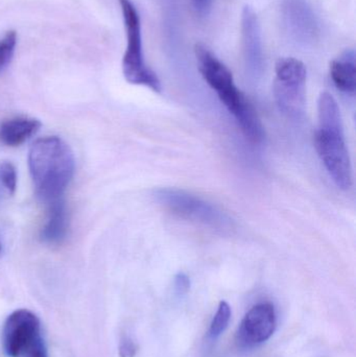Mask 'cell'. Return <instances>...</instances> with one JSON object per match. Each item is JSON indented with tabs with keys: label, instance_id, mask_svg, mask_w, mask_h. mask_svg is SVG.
<instances>
[{
	"label": "cell",
	"instance_id": "cell-1",
	"mask_svg": "<svg viewBox=\"0 0 356 357\" xmlns=\"http://www.w3.org/2000/svg\"><path fill=\"white\" fill-rule=\"evenodd\" d=\"M29 167L36 195L50 204L62 199L75 175V161L68 144L56 136L40 138L29 153Z\"/></svg>",
	"mask_w": 356,
	"mask_h": 357
},
{
	"label": "cell",
	"instance_id": "cell-2",
	"mask_svg": "<svg viewBox=\"0 0 356 357\" xmlns=\"http://www.w3.org/2000/svg\"><path fill=\"white\" fill-rule=\"evenodd\" d=\"M194 54L201 75L233 115L244 135L253 144H261L265 137L261 119L246 96L236 87L231 71L205 44L196 43Z\"/></svg>",
	"mask_w": 356,
	"mask_h": 357
},
{
	"label": "cell",
	"instance_id": "cell-3",
	"mask_svg": "<svg viewBox=\"0 0 356 357\" xmlns=\"http://www.w3.org/2000/svg\"><path fill=\"white\" fill-rule=\"evenodd\" d=\"M319 127L315 146L322 163L336 186L348 190L353 184V167L345 142L342 116L336 98L323 92L318 100Z\"/></svg>",
	"mask_w": 356,
	"mask_h": 357
},
{
	"label": "cell",
	"instance_id": "cell-4",
	"mask_svg": "<svg viewBox=\"0 0 356 357\" xmlns=\"http://www.w3.org/2000/svg\"><path fill=\"white\" fill-rule=\"evenodd\" d=\"M118 2L127 36V48L123 58V77L130 84L144 86L160 93L162 89L160 79L144 61L141 22L137 8L131 0H118Z\"/></svg>",
	"mask_w": 356,
	"mask_h": 357
},
{
	"label": "cell",
	"instance_id": "cell-5",
	"mask_svg": "<svg viewBox=\"0 0 356 357\" xmlns=\"http://www.w3.org/2000/svg\"><path fill=\"white\" fill-rule=\"evenodd\" d=\"M155 199L164 209L183 220L208 227L217 232H227L233 228L231 218L217 206L177 188H159Z\"/></svg>",
	"mask_w": 356,
	"mask_h": 357
},
{
	"label": "cell",
	"instance_id": "cell-6",
	"mask_svg": "<svg viewBox=\"0 0 356 357\" xmlns=\"http://www.w3.org/2000/svg\"><path fill=\"white\" fill-rule=\"evenodd\" d=\"M275 75L276 104L286 117L298 121L307 106V67L298 59L280 58L276 62Z\"/></svg>",
	"mask_w": 356,
	"mask_h": 357
},
{
	"label": "cell",
	"instance_id": "cell-7",
	"mask_svg": "<svg viewBox=\"0 0 356 357\" xmlns=\"http://www.w3.org/2000/svg\"><path fill=\"white\" fill-rule=\"evenodd\" d=\"M39 339L40 320L31 310H15L6 319L2 329V344L6 356L19 357L26 354Z\"/></svg>",
	"mask_w": 356,
	"mask_h": 357
},
{
	"label": "cell",
	"instance_id": "cell-8",
	"mask_svg": "<svg viewBox=\"0 0 356 357\" xmlns=\"http://www.w3.org/2000/svg\"><path fill=\"white\" fill-rule=\"evenodd\" d=\"M277 318L271 303L253 306L242 320L240 329V341L247 346L265 343L275 333Z\"/></svg>",
	"mask_w": 356,
	"mask_h": 357
},
{
	"label": "cell",
	"instance_id": "cell-9",
	"mask_svg": "<svg viewBox=\"0 0 356 357\" xmlns=\"http://www.w3.org/2000/svg\"><path fill=\"white\" fill-rule=\"evenodd\" d=\"M282 18L291 35L298 41H314L319 33L317 18L307 0H284Z\"/></svg>",
	"mask_w": 356,
	"mask_h": 357
},
{
	"label": "cell",
	"instance_id": "cell-10",
	"mask_svg": "<svg viewBox=\"0 0 356 357\" xmlns=\"http://www.w3.org/2000/svg\"><path fill=\"white\" fill-rule=\"evenodd\" d=\"M242 40L247 69L257 77L263 67V40L258 17L251 6H245L242 10Z\"/></svg>",
	"mask_w": 356,
	"mask_h": 357
},
{
	"label": "cell",
	"instance_id": "cell-11",
	"mask_svg": "<svg viewBox=\"0 0 356 357\" xmlns=\"http://www.w3.org/2000/svg\"><path fill=\"white\" fill-rule=\"evenodd\" d=\"M69 228L68 212L62 199L48 204L47 220L40 238L47 245H60L66 238Z\"/></svg>",
	"mask_w": 356,
	"mask_h": 357
},
{
	"label": "cell",
	"instance_id": "cell-12",
	"mask_svg": "<svg viewBox=\"0 0 356 357\" xmlns=\"http://www.w3.org/2000/svg\"><path fill=\"white\" fill-rule=\"evenodd\" d=\"M42 123L31 117H14L0 125V142L8 146H21L39 132Z\"/></svg>",
	"mask_w": 356,
	"mask_h": 357
},
{
	"label": "cell",
	"instance_id": "cell-13",
	"mask_svg": "<svg viewBox=\"0 0 356 357\" xmlns=\"http://www.w3.org/2000/svg\"><path fill=\"white\" fill-rule=\"evenodd\" d=\"M330 77L343 93L355 96L356 90L355 52L347 50L330 63Z\"/></svg>",
	"mask_w": 356,
	"mask_h": 357
},
{
	"label": "cell",
	"instance_id": "cell-14",
	"mask_svg": "<svg viewBox=\"0 0 356 357\" xmlns=\"http://www.w3.org/2000/svg\"><path fill=\"white\" fill-rule=\"evenodd\" d=\"M230 318H231V308L227 302L222 301L209 329V335L211 339H217L226 331L229 324Z\"/></svg>",
	"mask_w": 356,
	"mask_h": 357
},
{
	"label": "cell",
	"instance_id": "cell-15",
	"mask_svg": "<svg viewBox=\"0 0 356 357\" xmlns=\"http://www.w3.org/2000/svg\"><path fill=\"white\" fill-rule=\"evenodd\" d=\"M17 40H18V35L16 31H6L3 38L0 39V73H2L12 61Z\"/></svg>",
	"mask_w": 356,
	"mask_h": 357
},
{
	"label": "cell",
	"instance_id": "cell-16",
	"mask_svg": "<svg viewBox=\"0 0 356 357\" xmlns=\"http://www.w3.org/2000/svg\"><path fill=\"white\" fill-rule=\"evenodd\" d=\"M17 171L14 165L8 161L0 163V181L8 195H15L17 189Z\"/></svg>",
	"mask_w": 356,
	"mask_h": 357
},
{
	"label": "cell",
	"instance_id": "cell-17",
	"mask_svg": "<svg viewBox=\"0 0 356 357\" xmlns=\"http://www.w3.org/2000/svg\"><path fill=\"white\" fill-rule=\"evenodd\" d=\"M173 285H175V291L177 295H186L190 289L189 277L184 274V273H178V274L176 275Z\"/></svg>",
	"mask_w": 356,
	"mask_h": 357
},
{
	"label": "cell",
	"instance_id": "cell-18",
	"mask_svg": "<svg viewBox=\"0 0 356 357\" xmlns=\"http://www.w3.org/2000/svg\"><path fill=\"white\" fill-rule=\"evenodd\" d=\"M137 354V346L129 337L121 340L119 344L118 354L121 357H135Z\"/></svg>",
	"mask_w": 356,
	"mask_h": 357
},
{
	"label": "cell",
	"instance_id": "cell-19",
	"mask_svg": "<svg viewBox=\"0 0 356 357\" xmlns=\"http://www.w3.org/2000/svg\"><path fill=\"white\" fill-rule=\"evenodd\" d=\"M25 354L26 357H47L45 346L41 339L38 340Z\"/></svg>",
	"mask_w": 356,
	"mask_h": 357
},
{
	"label": "cell",
	"instance_id": "cell-20",
	"mask_svg": "<svg viewBox=\"0 0 356 357\" xmlns=\"http://www.w3.org/2000/svg\"><path fill=\"white\" fill-rule=\"evenodd\" d=\"M211 1L212 0H192L194 8L200 14H207L210 8Z\"/></svg>",
	"mask_w": 356,
	"mask_h": 357
},
{
	"label": "cell",
	"instance_id": "cell-21",
	"mask_svg": "<svg viewBox=\"0 0 356 357\" xmlns=\"http://www.w3.org/2000/svg\"><path fill=\"white\" fill-rule=\"evenodd\" d=\"M8 195V191L4 188L3 184H2L1 181H0V203L3 201L4 195Z\"/></svg>",
	"mask_w": 356,
	"mask_h": 357
},
{
	"label": "cell",
	"instance_id": "cell-22",
	"mask_svg": "<svg viewBox=\"0 0 356 357\" xmlns=\"http://www.w3.org/2000/svg\"><path fill=\"white\" fill-rule=\"evenodd\" d=\"M0 252H1V245H0Z\"/></svg>",
	"mask_w": 356,
	"mask_h": 357
}]
</instances>
